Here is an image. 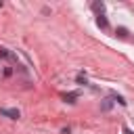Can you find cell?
Here are the masks:
<instances>
[{"mask_svg":"<svg viewBox=\"0 0 134 134\" xmlns=\"http://www.w3.org/2000/svg\"><path fill=\"white\" fill-rule=\"evenodd\" d=\"M0 113H2L4 117H8V119H19V117H21L19 109H8V107H0Z\"/></svg>","mask_w":134,"mask_h":134,"instance_id":"obj_1","label":"cell"},{"mask_svg":"<svg viewBox=\"0 0 134 134\" xmlns=\"http://www.w3.org/2000/svg\"><path fill=\"white\" fill-rule=\"evenodd\" d=\"M96 25L103 27V29H109V21H107V17H105V15H96Z\"/></svg>","mask_w":134,"mask_h":134,"instance_id":"obj_2","label":"cell"},{"mask_svg":"<svg viewBox=\"0 0 134 134\" xmlns=\"http://www.w3.org/2000/svg\"><path fill=\"white\" fill-rule=\"evenodd\" d=\"M75 98H77V92H69V94H63V100H65V103H69V105H73V103H75Z\"/></svg>","mask_w":134,"mask_h":134,"instance_id":"obj_3","label":"cell"},{"mask_svg":"<svg viewBox=\"0 0 134 134\" xmlns=\"http://www.w3.org/2000/svg\"><path fill=\"white\" fill-rule=\"evenodd\" d=\"M111 100H117V103H119L121 107H126V103H128V100H126V98H124L121 94H117V92H111Z\"/></svg>","mask_w":134,"mask_h":134,"instance_id":"obj_4","label":"cell"},{"mask_svg":"<svg viewBox=\"0 0 134 134\" xmlns=\"http://www.w3.org/2000/svg\"><path fill=\"white\" fill-rule=\"evenodd\" d=\"M92 8H94L98 15H103V10H105V4H103V2H92Z\"/></svg>","mask_w":134,"mask_h":134,"instance_id":"obj_5","label":"cell"},{"mask_svg":"<svg viewBox=\"0 0 134 134\" xmlns=\"http://www.w3.org/2000/svg\"><path fill=\"white\" fill-rule=\"evenodd\" d=\"M111 107H113V100H111V98H105V100H103V105H100V109H103V111H109Z\"/></svg>","mask_w":134,"mask_h":134,"instance_id":"obj_6","label":"cell"},{"mask_svg":"<svg viewBox=\"0 0 134 134\" xmlns=\"http://www.w3.org/2000/svg\"><path fill=\"white\" fill-rule=\"evenodd\" d=\"M115 34H117L119 38H128V29H126V27H117V29H115Z\"/></svg>","mask_w":134,"mask_h":134,"instance_id":"obj_7","label":"cell"},{"mask_svg":"<svg viewBox=\"0 0 134 134\" xmlns=\"http://www.w3.org/2000/svg\"><path fill=\"white\" fill-rule=\"evenodd\" d=\"M10 54L13 52H8L6 48H0V59H10Z\"/></svg>","mask_w":134,"mask_h":134,"instance_id":"obj_8","label":"cell"},{"mask_svg":"<svg viewBox=\"0 0 134 134\" xmlns=\"http://www.w3.org/2000/svg\"><path fill=\"white\" fill-rule=\"evenodd\" d=\"M77 84H82V86H86V84H88V80H86V75H77Z\"/></svg>","mask_w":134,"mask_h":134,"instance_id":"obj_9","label":"cell"},{"mask_svg":"<svg viewBox=\"0 0 134 134\" xmlns=\"http://www.w3.org/2000/svg\"><path fill=\"white\" fill-rule=\"evenodd\" d=\"M124 132H126V134H134V132H132V130H130L128 126H124Z\"/></svg>","mask_w":134,"mask_h":134,"instance_id":"obj_10","label":"cell"}]
</instances>
